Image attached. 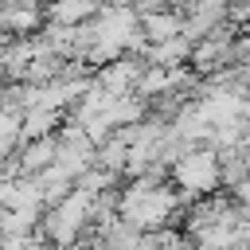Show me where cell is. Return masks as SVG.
Instances as JSON below:
<instances>
[{"instance_id": "1", "label": "cell", "mask_w": 250, "mask_h": 250, "mask_svg": "<svg viewBox=\"0 0 250 250\" xmlns=\"http://www.w3.org/2000/svg\"><path fill=\"white\" fill-rule=\"evenodd\" d=\"M117 219H125L141 234H152V230H164V227H180L184 203L168 188V180L133 176V180L117 184Z\"/></svg>"}, {"instance_id": "2", "label": "cell", "mask_w": 250, "mask_h": 250, "mask_svg": "<svg viewBox=\"0 0 250 250\" xmlns=\"http://www.w3.org/2000/svg\"><path fill=\"white\" fill-rule=\"evenodd\" d=\"M164 180H168V188L180 195L184 207L195 203V199H207V195L223 191V188H219V152H211V148H203V145L180 148L176 160L168 164Z\"/></svg>"}, {"instance_id": "3", "label": "cell", "mask_w": 250, "mask_h": 250, "mask_svg": "<svg viewBox=\"0 0 250 250\" xmlns=\"http://www.w3.org/2000/svg\"><path fill=\"white\" fill-rule=\"evenodd\" d=\"M141 59H129V55H121V59H113V62H102L90 78H94V86L98 90H105L109 98H121V94H133V86H137V78H141Z\"/></svg>"}, {"instance_id": "4", "label": "cell", "mask_w": 250, "mask_h": 250, "mask_svg": "<svg viewBox=\"0 0 250 250\" xmlns=\"http://www.w3.org/2000/svg\"><path fill=\"white\" fill-rule=\"evenodd\" d=\"M180 27H184L180 8H160V12H145V16H137V31H141L148 43H164V39L180 35Z\"/></svg>"}, {"instance_id": "5", "label": "cell", "mask_w": 250, "mask_h": 250, "mask_svg": "<svg viewBox=\"0 0 250 250\" xmlns=\"http://www.w3.org/2000/svg\"><path fill=\"white\" fill-rule=\"evenodd\" d=\"M59 125H62V113L35 105V109H27V113L20 117V137H16V145L39 141V137H55V129H59Z\"/></svg>"}, {"instance_id": "6", "label": "cell", "mask_w": 250, "mask_h": 250, "mask_svg": "<svg viewBox=\"0 0 250 250\" xmlns=\"http://www.w3.org/2000/svg\"><path fill=\"white\" fill-rule=\"evenodd\" d=\"M188 55H191V43L184 35H172L164 43H148L141 62H148V66H188Z\"/></svg>"}, {"instance_id": "7", "label": "cell", "mask_w": 250, "mask_h": 250, "mask_svg": "<svg viewBox=\"0 0 250 250\" xmlns=\"http://www.w3.org/2000/svg\"><path fill=\"white\" fill-rule=\"evenodd\" d=\"M43 250H66V246H43Z\"/></svg>"}]
</instances>
